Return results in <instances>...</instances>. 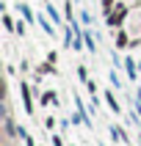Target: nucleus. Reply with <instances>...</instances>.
Wrapping results in <instances>:
<instances>
[{"label": "nucleus", "instance_id": "f257e3e1", "mask_svg": "<svg viewBox=\"0 0 141 146\" xmlns=\"http://www.w3.org/2000/svg\"><path fill=\"white\" fill-rule=\"evenodd\" d=\"M127 11H130V8L124 6V3H116V6L111 8V14H105L108 28H122V22H124V17H127Z\"/></svg>", "mask_w": 141, "mask_h": 146}, {"label": "nucleus", "instance_id": "f03ea898", "mask_svg": "<svg viewBox=\"0 0 141 146\" xmlns=\"http://www.w3.org/2000/svg\"><path fill=\"white\" fill-rule=\"evenodd\" d=\"M19 94H22L25 110H28V113H33V102H31V88H28V83H19Z\"/></svg>", "mask_w": 141, "mask_h": 146}, {"label": "nucleus", "instance_id": "7ed1b4c3", "mask_svg": "<svg viewBox=\"0 0 141 146\" xmlns=\"http://www.w3.org/2000/svg\"><path fill=\"white\" fill-rule=\"evenodd\" d=\"M127 44H133V41L127 39V33H124V31H119V33H116V47H119V50H124Z\"/></svg>", "mask_w": 141, "mask_h": 146}, {"label": "nucleus", "instance_id": "20e7f679", "mask_svg": "<svg viewBox=\"0 0 141 146\" xmlns=\"http://www.w3.org/2000/svg\"><path fill=\"white\" fill-rule=\"evenodd\" d=\"M105 102L111 105V110H114V113H119V110H122V108H119V102H116V99L111 97V91H105Z\"/></svg>", "mask_w": 141, "mask_h": 146}, {"label": "nucleus", "instance_id": "39448f33", "mask_svg": "<svg viewBox=\"0 0 141 146\" xmlns=\"http://www.w3.org/2000/svg\"><path fill=\"white\" fill-rule=\"evenodd\" d=\"M50 102H55V94L53 91H44L41 94V105H50Z\"/></svg>", "mask_w": 141, "mask_h": 146}, {"label": "nucleus", "instance_id": "423d86ee", "mask_svg": "<svg viewBox=\"0 0 141 146\" xmlns=\"http://www.w3.org/2000/svg\"><path fill=\"white\" fill-rule=\"evenodd\" d=\"M3 25H6V31H8V33L14 31V19H11V17H8V14L3 17Z\"/></svg>", "mask_w": 141, "mask_h": 146}, {"label": "nucleus", "instance_id": "0eeeda50", "mask_svg": "<svg viewBox=\"0 0 141 146\" xmlns=\"http://www.w3.org/2000/svg\"><path fill=\"white\" fill-rule=\"evenodd\" d=\"M78 77H80L83 83H89V74H86V66H78Z\"/></svg>", "mask_w": 141, "mask_h": 146}]
</instances>
